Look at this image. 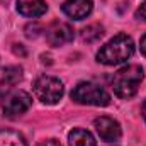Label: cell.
<instances>
[{
  "label": "cell",
  "mask_w": 146,
  "mask_h": 146,
  "mask_svg": "<svg viewBox=\"0 0 146 146\" xmlns=\"http://www.w3.org/2000/svg\"><path fill=\"white\" fill-rule=\"evenodd\" d=\"M143 78H145V72L139 65H127L121 68L112 78L114 94L121 99H129L136 95Z\"/></svg>",
  "instance_id": "obj_2"
},
{
  "label": "cell",
  "mask_w": 146,
  "mask_h": 146,
  "mask_svg": "<svg viewBox=\"0 0 146 146\" xmlns=\"http://www.w3.org/2000/svg\"><path fill=\"white\" fill-rule=\"evenodd\" d=\"M141 53L146 56V34L141 37Z\"/></svg>",
  "instance_id": "obj_16"
},
{
  "label": "cell",
  "mask_w": 146,
  "mask_h": 146,
  "mask_svg": "<svg viewBox=\"0 0 146 146\" xmlns=\"http://www.w3.org/2000/svg\"><path fill=\"white\" fill-rule=\"evenodd\" d=\"M94 126H95V131L97 134L100 136L102 141L106 143H119L121 136H122V129H121V124L107 115H100L94 121Z\"/></svg>",
  "instance_id": "obj_6"
},
{
  "label": "cell",
  "mask_w": 146,
  "mask_h": 146,
  "mask_svg": "<svg viewBox=\"0 0 146 146\" xmlns=\"http://www.w3.org/2000/svg\"><path fill=\"white\" fill-rule=\"evenodd\" d=\"M63 12L75 21H82L90 15L94 9V0H63L61 3Z\"/></svg>",
  "instance_id": "obj_8"
},
{
  "label": "cell",
  "mask_w": 146,
  "mask_h": 146,
  "mask_svg": "<svg viewBox=\"0 0 146 146\" xmlns=\"http://www.w3.org/2000/svg\"><path fill=\"white\" fill-rule=\"evenodd\" d=\"M0 146H27L26 138L12 129H0Z\"/></svg>",
  "instance_id": "obj_12"
},
{
  "label": "cell",
  "mask_w": 146,
  "mask_h": 146,
  "mask_svg": "<svg viewBox=\"0 0 146 146\" xmlns=\"http://www.w3.org/2000/svg\"><path fill=\"white\" fill-rule=\"evenodd\" d=\"M31 106H33V97L24 90H14V92L7 94L2 102L3 114L9 117H15V115L27 112L31 109Z\"/></svg>",
  "instance_id": "obj_5"
},
{
  "label": "cell",
  "mask_w": 146,
  "mask_h": 146,
  "mask_svg": "<svg viewBox=\"0 0 146 146\" xmlns=\"http://www.w3.org/2000/svg\"><path fill=\"white\" fill-rule=\"evenodd\" d=\"M37 146H61V143H60L58 139H46V141L39 143Z\"/></svg>",
  "instance_id": "obj_15"
},
{
  "label": "cell",
  "mask_w": 146,
  "mask_h": 146,
  "mask_svg": "<svg viewBox=\"0 0 146 146\" xmlns=\"http://www.w3.org/2000/svg\"><path fill=\"white\" fill-rule=\"evenodd\" d=\"M134 53V42L127 34H117L107 41L97 53V61L106 66H115L127 61Z\"/></svg>",
  "instance_id": "obj_1"
},
{
  "label": "cell",
  "mask_w": 146,
  "mask_h": 146,
  "mask_svg": "<svg viewBox=\"0 0 146 146\" xmlns=\"http://www.w3.org/2000/svg\"><path fill=\"white\" fill-rule=\"evenodd\" d=\"M102 36H104V29L97 24H92V26H88L82 31V39L87 41V42H94V41L100 39Z\"/></svg>",
  "instance_id": "obj_13"
},
{
  "label": "cell",
  "mask_w": 146,
  "mask_h": 146,
  "mask_svg": "<svg viewBox=\"0 0 146 146\" xmlns=\"http://www.w3.org/2000/svg\"><path fill=\"white\" fill-rule=\"evenodd\" d=\"M73 37H75V31L66 22H53L46 29V41L51 46H63L73 41Z\"/></svg>",
  "instance_id": "obj_7"
},
{
  "label": "cell",
  "mask_w": 146,
  "mask_h": 146,
  "mask_svg": "<svg viewBox=\"0 0 146 146\" xmlns=\"http://www.w3.org/2000/svg\"><path fill=\"white\" fill-rule=\"evenodd\" d=\"M65 94L63 82L54 76H39L34 82V95L46 106H54L61 100Z\"/></svg>",
  "instance_id": "obj_4"
},
{
  "label": "cell",
  "mask_w": 146,
  "mask_h": 146,
  "mask_svg": "<svg viewBox=\"0 0 146 146\" xmlns=\"http://www.w3.org/2000/svg\"><path fill=\"white\" fill-rule=\"evenodd\" d=\"M46 9L44 0H17V12L24 17H41Z\"/></svg>",
  "instance_id": "obj_9"
},
{
  "label": "cell",
  "mask_w": 146,
  "mask_h": 146,
  "mask_svg": "<svg viewBox=\"0 0 146 146\" xmlns=\"http://www.w3.org/2000/svg\"><path fill=\"white\" fill-rule=\"evenodd\" d=\"M136 17H138V19H143V21H146V2H145V3H141V7L136 10Z\"/></svg>",
  "instance_id": "obj_14"
},
{
  "label": "cell",
  "mask_w": 146,
  "mask_h": 146,
  "mask_svg": "<svg viewBox=\"0 0 146 146\" xmlns=\"http://www.w3.org/2000/svg\"><path fill=\"white\" fill-rule=\"evenodd\" d=\"M72 100L82 106H97L106 107L110 104V95L106 88L92 82H80L72 90Z\"/></svg>",
  "instance_id": "obj_3"
},
{
  "label": "cell",
  "mask_w": 146,
  "mask_h": 146,
  "mask_svg": "<svg viewBox=\"0 0 146 146\" xmlns=\"http://www.w3.org/2000/svg\"><path fill=\"white\" fill-rule=\"evenodd\" d=\"M22 80V68L21 66H9L3 70V76L0 80V92L2 90H10L15 83Z\"/></svg>",
  "instance_id": "obj_10"
},
{
  "label": "cell",
  "mask_w": 146,
  "mask_h": 146,
  "mask_svg": "<svg viewBox=\"0 0 146 146\" xmlns=\"http://www.w3.org/2000/svg\"><path fill=\"white\" fill-rule=\"evenodd\" d=\"M143 117H145V121H146V100H145V104H143Z\"/></svg>",
  "instance_id": "obj_17"
},
{
  "label": "cell",
  "mask_w": 146,
  "mask_h": 146,
  "mask_svg": "<svg viewBox=\"0 0 146 146\" xmlns=\"http://www.w3.org/2000/svg\"><path fill=\"white\" fill-rule=\"evenodd\" d=\"M68 143L70 146H97L95 139L90 131L87 129H72L68 134Z\"/></svg>",
  "instance_id": "obj_11"
}]
</instances>
